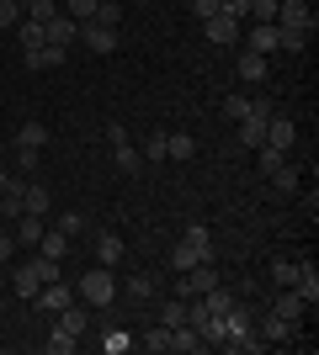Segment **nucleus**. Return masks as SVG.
I'll use <instances>...</instances> for the list:
<instances>
[{"label":"nucleus","instance_id":"41","mask_svg":"<svg viewBox=\"0 0 319 355\" xmlns=\"http://www.w3.org/2000/svg\"><path fill=\"white\" fill-rule=\"evenodd\" d=\"M293 270H298V260H272V276H277V286H293Z\"/></svg>","mask_w":319,"mask_h":355},{"label":"nucleus","instance_id":"35","mask_svg":"<svg viewBox=\"0 0 319 355\" xmlns=\"http://www.w3.org/2000/svg\"><path fill=\"white\" fill-rule=\"evenodd\" d=\"M154 292H160V282H154L149 270H138L133 282H128V297H138V302H149V297H154Z\"/></svg>","mask_w":319,"mask_h":355},{"label":"nucleus","instance_id":"5","mask_svg":"<svg viewBox=\"0 0 319 355\" xmlns=\"http://www.w3.org/2000/svg\"><path fill=\"white\" fill-rule=\"evenodd\" d=\"M293 144H298V122L288 117H266V148H277V154H293Z\"/></svg>","mask_w":319,"mask_h":355},{"label":"nucleus","instance_id":"32","mask_svg":"<svg viewBox=\"0 0 319 355\" xmlns=\"http://www.w3.org/2000/svg\"><path fill=\"white\" fill-rule=\"evenodd\" d=\"M11 32H16V43H22V48H38V43H43V21H27V16H22Z\"/></svg>","mask_w":319,"mask_h":355},{"label":"nucleus","instance_id":"14","mask_svg":"<svg viewBox=\"0 0 319 355\" xmlns=\"http://www.w3.org/2000/svg\"><path fill=\"white\" fill-rule=\"evenodd\" d=\"M43 228H48V218H38V212H22V218H16V244H22V250H38Z\"/></svg>","mask_w":319,"mask_h":355},{"label":"nucleus","instance_id":"22","mask_svg":"<svg viewBox=\"0 0 319 355\" xmlns=\"http://www.w3.org/2000/svg\"><path fill=\"white\" fill-rule=\"evenodd\" d=\"M192 154H197V138L192 133H165V159H192Z\"/></svg>","mask_w":319,"mask_h":355},{"label":"nucleus","instance_id":"24","mask_svg":"<svg viewBox=\"0 0 319 355\" xmlns=\"http://www.w3.org/2000/svg\"><path fill=\"white\" fill-rule=\"evenodd\" d=\"M112 164H117V170H128V175H138V144H133V138L112 144Z\"/></svg>","mask_w":319,"mask_h":355},{"label":"nucleus","instance_id":"17","mask_svg":"<svg viewBox=\"0 0 319 355\" xmlns=\"http://www.w3.org/2000/svg\"><path fill=\"white\" fill-rule=\"evenodd\" d=\"M224 117H229V122L261 117V112H256V96H245V90H229V96H224Z\"/></svg>","mask_w":319,"mask_h":355},{"label":"nucleus","instance_id":"31","mask_svg":"<svg viewBox=\"0 0 319 355\" xmlns=\"http://www.w3.org/2000/svg\"><path fill=\"white\" fill-rule=\"evenodd\" d=\"M75 345H80V340H75V334H69V329H59V324H54V334H48V340H43V350H48V355H69V350H75Z\"/></svg>","mask_w":319,"mask_h":355},{"label":"nucleus","instance_id":"46","mask_svg":"<svg viewBox=\"0 0 319 355\" xmlns=\"http://www.w3.org/2000/svg\"><path fill=\"white\" fill-rule=\"evenodd\" d=\"M133 6H149V0H133Z\"/></svg>","mask_w":319,"mask_h":355},{"label":"nucleus","instance_id":"15","mask_svg":"<svg viewBox=\"0 0 319 355\" xmlns=\"http://www.w3.org/2000/svg\"><path fill=\"white\" fill-rule=\"evenodd\" d=\"M122 254H128V250H122V239L112 234V228H101V234H96V266H106V270H112V266L122 260Z\"/></svg>","mask_w":319,"mask_h":355},{"label":"nucleus","instance_id":"25","mask_svg":"<svg viewBox=\"0 0 319 355\" xmlns=\"http://www.w3.org/2000/svg\"><path fill=\"white\" fill-rule=\"evenodd\" d=\"M101 350L106 355H128L133 350V334H128V329H101Z\"/></svg>","mask_w":319,"mask_h":355},{"label":"nucleus","instance_id":"2","mask_svg":"<svg viewBox=\"0 0 319 355\" xmlns=\"http://www.w3.org/2000/svg\"><path fill=\"white\" fill-rule=\"evenodd\" d=\"M75 297H80V302H85V308H91V313L112 308V302H117V282H112V270H106V266H91V270H85V276H80Z\"/></svg>","mask_w":319,"mask_h":355},{"label":"nucleus","instance_id":"29","mask_svg":"<svg viewBox=\"0 0 319 355\" xmlns=\"http://www.w3.org/2000/svg\"><path fill=\"white\" fill-rule=\"evenodd\" d=\"M272 191L277 196H293V191H298V170H293V164H277V170H272Z\"/></svg>","mask_w":319,"mask_h":355},{"label":"nucleus","instance_id":"34","mask_svg":"<svg viewBox=\"0 0 319 355\" xmlns=\"http://www.w3.org/2000/svg\"><path fill=\"white\" fill-rule=\"evenodd\" d=\"M309 37H314V32H293V27H277V48H288V53H304V48H309Z\"/></svg>","mask_w":319,"mask_h":355},{"label":"nucleus","instance_id":"27","mask_svg":"<svg viewBox=\"0 0 319 355\" xmlns=\"http://www.w3.org/2000/svg\"><path fill=\"white\" fill-rule=\"evenodd\" d=\"M91 21H96V27H117V21H122V0H96Z\"/></svg>","mask_w":319,"mask_h":355},{"label":"nucleus","instance_id":"47","mask_svg":"<svg viewBox=\"0 0 319 355\" xmlns=\"http://www.w3.org/2000/svg\"><path fill=\"white\" fill-rule=\"evenodd\" d=\"M0 43H6V32H0Z\"/></svg>","mask_w":319,"mask_h":355},{"label":"nucleus","instance_id":"42","mask_svg":"<svg viewBox=\"0 0 319 355\" xmlns=\"http://www.w3.org/2000/svg\"><path fill=\"white\" fill-rule=\"evenodd\" d=\"M218 6H224V0H192V16L208 21V16H218Z\"/></svg>","mask_w":319,"mask_h":355},{"label":"nucleus","instance_id":"39","mask_svg":"<svg viewBox=\"0 0 319 355\" xmlns=\"http://www.w3.org/2000/svg\"><path fill=\"white\" fill-rule=\"evenodd\" d=\"M16 21H22V6H16V0H0V32H11Z\"/></svg>","mask_w":319,"mask_h":355},{"label":"nucleus","instance_id":"40","mask_svg":"<svg viewBox=\"0 0 319 355\" xmlns=\"http://www.w3.org/2000/svg\"><path fill=\"white\" fill-rule=\"evenodd\" d=\"M250 21H277V0H250Z\"/></svg>","mask_w":319,"mask_h":355},{"label":"nucleus","instance_id":"7","mask_svg":"<svg viewBox=\"0 0 319 355\" xmlns=\"http://www.w3.org/2000/svg\"><path fill=\"white\" fill-rule=\"evenodd\" d=\"M293 292L304 297L309 308L319 302V266H314V260H298V270H293Z\"/></svg>","mask_w":319,"mask_h":355},{"label":"nucleus","instance_id":"45","mask_svg":"<svg viewBox=\"0 0 319 355\" xmlns=\"http://www.w3.org/2000/svg\"><path fill=\"white\" fill-rule=\"evenodd\" d=\"M11 186H16V175H6V170H0V196L11 191Z\"/></svg>","mask_w":319,"mask_h":355},{"label":"nucleus","instance_id":"11","mask_svg":"<svg viewBox=\"0 0 319 355\" xmlns=\"http://www.w3.org/2000/svg\"><path fill=\"white\" fill-rule=\"evenodd\" d=\"M80 43L91 53H112L117 48V27H96V21H80Z\"/></svg>","mask_w":319,"mask_h":355},{"label":"nucleus","instance_id":"6","mask_svg":"<svg viewBox=\"0 0 319 355\" xmlns=\"http://www.w3.org/2000/svg\"><path fill=\"white\" fill-rule=\"evenodd\" d=\"M240 32H245V27H240V21H229L224 11L202 21V37H208V43H218V48H234V43H240Z\"/></svg>","mask_w":319,"mask_h":355},{"label":"nucleus","instance_id":"26","mask_svg":"<svg viewBox=\"0 0 319 355\" xmlns=\"http://www.w3.org/2000/svg\"><path fill=\"white\" fill-rule=\"evenodd\" d=\"M240 144L245 148H261V144H266V117H245L240 122Z\"/></svg>","mask_w":319,"mask_h":355},{"label":"nucleus","instance_id":"18","mask_svg":"<svg viewBox=\"0 0 319 355\" xmlns=\"http://www.w3.org/2000/svg\"><path fill=\"white\" fill-rule=\"evenodd\" d=\"M48 207H54V196H48V186L27 180V186H22V212H38V218H48Z\"/></svg>","mask_w":319,"mask_h":355},{"label":"nucleus","instance_id":"44","mask_svg":"<svg viewBox=\"0 0 319 355\" xmlns=\"http://www.w3.org/2000/svg\"><path fill=\"white\" fill-rule=\"evenodd\" d=\"M11 254H16V234H0V266H11Z\"/></svg>","mask_w":319,"mask_h":355},{"label":"nucleus","instance_id":"36","mask_svg":"<svg viewBox=\"0 0 319 355\" xmlns=\"http://www.w3.org/2000/svg\"><path fill=\"white\" fill-rule=\"evenodd\" d=\"M144 159H149V164H160V159H165V133H160V128H154V133L144 138Z\"/></svg>","mask_w":319,"mask_h":355},{"label":"nucleus","instance_id":"19","mask_svg":"<svg viewBox=\"0 0 319 355\" xmlns=\"http://www.w3.org/2000/svg\"><path fill=\"white\" fill-rule=\"evenodd\" d=\"M272 313H282V318H293V324H298V318L309 313V302H304L298 292H293V286H282V292L272 297Z\"/></svg>","mask_w":319,"mask_h":355},{"label":"nucleus","instance_id":"1","mask_svg":"<svg viewBox=\"0 0 319 355\" xmlns=\"http://www.w3.org/2000/svg\"><path fill=\"white\" fill-rule=\"evenodd\" d=\"M202 260H213V228L208 223H186L181 239H176V250H170V266H176V276L192 266H202Z\"/></svg>","mask_w":319,"mask_h":355},{"label":"nucleus","instance_id":"30","mask_svg":"<svg viewBox=\"0 0 319 355\" xmlns=\"http://www.w3.org/2000/svg\"><path fill=\"white\" fill-rule=\"evenodd\" d=\"M160 324H165V329L186 324V297H165V302H160Z\"/></svg>","mask_w":319,"mask_h":355},{"label":"nucleus","instance_id":"8","mask_svg":"<svg viewBox=\"0 0 319 355\" xmlns=\"http://www.w3.org/2000/svg\"><path fill=\"white\" fill-rule=\"evenodd\" d=\"M293 334H298V324L266 308V318H261V345H282V340H293Z\"/></svg>","mask_w":319,"mask_h":355},{"label":"nucleus","instance_id":"13","mask_svg":"<svg viewBox=\"0 0 319 355\" xmlns=\"http://www.w3.org/2000/svg\"><path fill=\"white\" fill-rule=\"evenodd\" d=\"M54 318H59V329H69L75 340H80V334H91V308H85L80 297H75V302H69L64 313H54Z\"/></svg>","mask_w":319,"mask_h":355},{"label":"nucleus","instance_id":"43","mask_svg":"<svg viewBox=\"0 0 319 355\" xmlns=\"http://www.w3.org/2000/svg\"><path fill=\"white\" fill-rule=\"evenodd\" d=\"M38 154L43 148H16V170H38Z\"/></svg>","mask_w":319,"mask_h":355},{"label":"nucleus","instance_id":"48","mask_svg":"<svg viewBox=\"0 0 319 355\" xmlns=\"http://www.w3.org/2000/svg\"><path fill=\"white\" fill-rule=\"evenodd\" d=\"M16 6H22V0H16Z\"/></svg>","mask_w":319,"mask_h":355},{"label":"nucleus","instance_id":"37","mask_svg":"<svg viewBox=\"0 0 319 355\" xmlns=\"http://www.w3.org/2000/svg\"><path fill=\"white\" fill-rule=\"evenodd\" d=\"M218 11H224L229 21H240V27H245V21H250V0H224Z\"/></svg>","mask_w":319,"mask_h":355},{"label":"nucleus","instance_id":"12","mask_svg":"<svg viewBox=\"0 0 319 355\" xmlns=\"http://www.w3.org/2000/svg\"><path fill=\"white\" fill-rule=\"evenodd\" d=\"M32 302H38V308H43V313H64V308H69V302H75V286H64V282H48L43 292L32 297Z\"/></svg>","mask_w":319,"mask_h":355},{"label":"nucleus","instance_id":"10","mask_svg":"<svg viewBox=\"0 0 319 355\" xmlns=\"http://www.w3.org/2000/svg\"><path fill=\"white\" fill-rule=\"evenodd\" d=\"M75 37H80V21H75V16H54V21H43V43H59V48H69V43H75Z\"/></svg>","mask_w":319,"mask_h":355},{"label":"nucleus","instance_id":"49","mask_svg":"<svg viewBox=\"0 0 319 355\" xmlns=\"http://www.w3.org/2000/svg\"><path fill=\"white\" fill-rule=\"evenodd\" d=\"M0 85H6V80H0Z\"/></svg>","mask_w":319,"mask_h":355},{"label":"nucleus","instance_id":"38","mask_svg":"<svg viewBox=\"0 0 319 355\" xmlns=\"http://www.w3.org/2000/svg\"><path fill=\"white\" fill-rule=\"evenodd\" d=\"M96 0H64V16H75V21H91Z\"/></svg>","mask_w":319,"mask_h":355},{"label":"nucleus","instance_id":"23","mask_svg":"<svg viewBox=\"0 0 319 355\" xmlns=\"http://www.w3.org/2000/svg\"><path fill=\"white\" fill-rule=\"evenodd\" d=\"M240 80H245V85H261V80H266V59L245 48V53H240Z\"/></svg>","mask_w":319,"mask_h":355},{"label":"nucleus","instance_id":"21","mask_svg":"<svg viewBox=\"0 0 319 355\" xmlns=\"http://www.w3.org/2000/svg\"><path fill=\"white\" fill-rule=\"evenodd\" d=\"M48 128L43 122H22V128H16V148H48Z\"/></svg>","mask_w":319,"mask_h":355},{"label":"nucleus","instance_id":"3","mask_svg":"<svg viewBox=\"0 0 319 355\" xmlns=\"http://www.w3.org/2000/svg\"><path fill=\"white\" fill-rule=\"evenodd\" d=\"M277 27L314 32V6H309V0H277Z\"/></svg>","mask_w":319,"mask_h":355},{"label":"nucleus","instance_id":"16","mask_svg":"<svg viewBox=\"0 0 319 355\" xmlns=\"http://www.w3.org/2000/svg\"><path fill=\"white\" fill-rule=\"evenodd\" d=\"M11 286H16V297H27V302H32V297L43 292V276H38V266H32V260H27V266H16V270H11Z\"/></svg>","mask_w":319,"mask_h":355},{"label":"nucleus","instance_id":"33","mask_svg":"<svg viewBox=\"0 0 319 355\" xmlns=\"http://www.w3.org/2000/svg\"><path fill=\"white\" fill-rule=\"evenodd\" d=\"M22 16H27V21H54L59 6H54V0H22Z\"/></svg>","mask_w":319,"mask_h":355},{"label":"nucleus","instance_id":"28","mask_svg":"<svg viewBox=\"0 0 319 355\" xmlns=\"http://www.w3.org/2000/svg\"><path fill=\"white\" fill-rule=\"evenodd\" d=\"M54 228H59L64 239H75V234H85V228H91V218H85V212H59V218H54Z\"/></svg>","mask_w":319,"mask_h":355},{"label":"nucleus","instance_id":"4","mask_svg":"<svg viewBox=\"0 0 319 355\" xmlns=\"http://www.w3.org/2000/svg\"><path fill=\"white\" fill-rule=\"evenodd\" d=\"M240 43L261 59H272L277 53V21H250V32H240Z\"/></svg>","mask_w":319,"mask_h":355},{"label":"nucleus","instance_id":"9","mask_svg":"<svg viewBox=\"0 0 319 355\" xmlns=\"http://www.w3.org/2000/svg\"><path fill=\"white\" fill-rule=\"evenodd\" d=\"M64 53H69V48H59V43H38V48H22V59H27V69H59V64H64Z\"/></svg>","mask_w":319,"mask_h":355},{"label":"nucleus","instance_id":"20","mask_svg":"<svg viewBox=\"0 0 319 355\" xmlns=\"http://www.w3.org/2000/svg\"><path fill=\"white\" fill-rule=\"evenodd\" d=\"M133 345H138V350H149V355H170V329H165V324H154V329H144Z\"/></svg>","mask_w":319,"mask_h":355}]
</instances>
